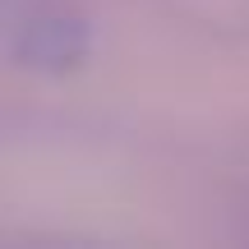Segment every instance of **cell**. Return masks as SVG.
I'll use <instances>...</instances> for the list:
<instances>
[{"label": "cell", "instance_id": "obj_1", "mask_svg": "<svg viewBox=\"0 0 249 249\" xmlns=\"http://www.w3.org/2000/svg\"><path fill=\"white\" fill-rule=\"evenodd\" d=\"M83 46V33L74 23H37L33 33H28V60L37 65H70L74 55H79Z\"/></svg>", "mask_w": 249, "mask_h": 249}]
</instances>
